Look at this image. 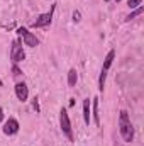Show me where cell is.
I'll list each match as a JSON object with an SVG mask.
<instances>
[{
    "instance_id": "obj_1",
    "label": "cell",
    "mask_w": 144,
    "mask_h": 146,
    "mask_svg": "<svg viewBox=\"0 0 144 146\" xmlns=\"http://www.w3.org/2000/svg\"><path fill=\"white\" fill-rule=\"evenodd\" d=\"M119 131H120V136L126 143H131L134 139V127H132V122L129 119V114L127 110H120V115H119Z\"/></svg>"
},
{
    "instance_id": "obj_2",
    "label": "cell",
    "mask_w": 144,
    "mask_h": 146,
    "mask_svg": "<svg viewBox=\"0 0 144 146\" xmlns=\"http://www.w3.org/2000/svg\"><path fill=\"white\" fill-rule=\"evenodd\" d=\"M114 58H115V51L110 49V51L107 53V56H105V61H104L102 72H100V76H98V88H100V90H104V87H105L107 72H108V68H110V65H112V61H114Z\"/></svg>"
},
{
    "instance_id": "obj_3",
    "label": "cell",
    "mask_w": 144,
    "mask_h": 146,
    "mask_svg": "<svg viewBox=\"0 0 144 146\" xmlns=\"http://www.w3.org/2000/svg\"><path fill=\"white\" fill-rule=\"evenodd\" d=\"M59 126H61L63 134H65L70 141H73L71 122H70V117H68V112H66V109H61V110H59Z\"/></svg>"
},
{
    "instance_id": "obj_4",
    "label": "cell",
    "mask_w": 144,
    "mask_h": 146,
    "mask_svg": "<svg viewBox=\"0 0 144 146\" xmlns=\"http://www.w3.org/2000/svg\"><path fill=\"white\" fill-rule=\"evenodd\" d=\"M24 58H26V53H24L22 42H20L19 39H15V41L12 42V49H10V60L14 61V65H17V63H20V61H24Z\"/></svg>"
},
{
    "instance_id": "obj_5",
    "label": "cell",
    "mask_w": 144,
    "mask_h": 146,
    "mask_svg": "<svg viewBox=\"0 0 144 146\" xmlns=\"http://www.w3.org/2000/svg\"><path fill=\"white\" fill-rule=\"evenodd\" d=\"M53 10H54V5L51 7V10L48 14H42V15L37 17L36 21L32 22V27H36V29H39V27H48L51 24V19H53Z\"/></svg>"
},
{
    "instance_id": "obj_6",
    "label": "cell",
    "mask_w": 144,
    "mask_h": 146,
    "mask_svg": "<svg viewBox=\"0 0 144 146\" xmlns=\"http://www.w3.org/2000/svg\"><path fill=\"white\" fill-rule=\"evenodd\" d=\"M20 36H22V39H24V44L26 46H29V48H34V46H37L39 44V39H37L32 33H29L26 27H20L19 31H17Z\"/></svg>"
},
{
    "instance_id": "obj_7",
    "label": "cell",
    "mask_w": 144,
    "mask_h": 146,
    "mask_svg": "<svg viewBox=\"0 0 144 146\" xmlns=\"http://www.w3.org/2000/svg\"><path fill=\"white\" fill-rule=\"evenodd\" d=\"M17 133H19V122H17L14 117H10V119L3 124V134L14 136V134H17Z\"/></svg>"
},
{
    "instance_id": "obj_8",
    "label": "cell",
    "mask_w": 144,
    "mask_h": 146,
    "mask_svg": "<svg viewBox=\"0 0 144 146\" xmlns=\"http://www.w3.org/2000/svg\"><path fill=\"white\" fill-rule=\"evenodd\" d=\"M15 95H17V99H19L20 102H26V100L29 99V90H27V85H26L24 82H19V83L15 85Z\"/></svg>"
},
{
    "instance_id": "obj_9",
    "label": "cell",
    "mask_w": 144,
    "mask_h": 146,
    "mask_svg": "<svg viewBox=\"0 0 144 146\" xmlns=\"http://www.w3.org/2000/svg\"><path fill=\"white\" fill-rule=\"evenodd\" d=\"M83 119H85V124L88 126L90 124V99L83 100Z\"/></svg>"
},
{
    "instance_id": "obj_10",
    "label": "cell",
    "mask_w": 144,
    "mask_h": 146,
    "mask_svg": "<svg viewBox=\"0 0 144 146\" xmlns=\"http://www.w3.org/2000/svg\"><path fill=\"white\" fill-rule=\"evenodd\" d=\"M93 121L97 126H100V114H98V97L93 99Z\"/></svg>"
},
{
    "instance_id": "obj_11",
    "label": "cell",
    "mask_w": 144,
    "mask_h": 146,
    "mask_svg": "<svg viewBox=\"0 0 144 146\" xmlns=\"http://www.w3.org/2000/svg\"><path fill=\"white\" fill-rule=\"evenodd\" d=\"M76 80H78L76 70H75V68H71V70L68 72V85H70V87H75V85H76Z\"/></svg>"
},
{
    "instance_id": "obj_12",
    "label": "cell",
    "mask_w": 144,
    "mask_h": 146,
    "mask_svg": "<svg viewBox=\"0 0 144 146\" xmlns=\"http://www.w3.org/2000/svg\"><path fill=\"white\" fill-rule=\"evenodd\" d=\"M143 10H144L143 7H137V9H136L134 12H131V14L127 15V19H126V21H132L134 17H137V15H141V14H143Z\"/></svg>"
},
{
    "instance_id": "obj_13",
    "label": "cell",
    "mask_w": 144,
    "mask_h": 146,
    "mask_svg": "<svg viewBox=\"0 0 144 146\" xmlns=\"http://www.w3.org/2000/svg\"><path fill=\"white\" fill-rule=\"evenodd\" d=\"M141 2H143V0H129V2H127V5H129L131 9H136V7H139V5H141Z\"/></svg>"
},
{
    "instance_id": "obj_14",
    "label": "cell",
    "mask_w": 144,
    "mask_h": 146,
    "mask_svg": "<svg viewBox=\"0 0 144 146\" xmlns=\"http://www.w3.org/2000/svg\"><path fill=\"white\" fill-rule=\"evenodd\" d=\"M80 19H81V14H80L78 10H75V12H73V21H75V22H80Z\"/></svg>"
},
{
    "instance_id": "obj_15",
    "label": "cell",
    "mask_w": 144,
    "mask_h": 146,
    "mask_svg": "<svg viewBox=\"0 0 144 146\" xmlns=\"http://www.w3.org/2000/svg\"><path fill=\"white\" fill-rule=\"evenodd\" d=\"M12 72H14V76H19V75H22V73H20V70L17 68V65H14V66H12Z\"/></svg>"
},
{
    "instance_id": "obj_16",
    "label": "cell",
    "mask_w": 144,
    "mask_h": 146,
    "mask_svg": "<svg viewBox=\"0 0 144 146\" xmlns=\"http://www.w3.org/2000/svg\"><path fill=\"white\" fill-rule=\"evenodd\" d=\"M32 106H34V109L36 110H39V107H37V99H34V104H32Z\"/></svg>"
},
{
    "instance_id": "obj_17",
    "label": "cell",
    "mask_w": 144,
    "mask_h": 146,
    "mask_svg": "<svg viewBox=\"0 0 144 146\" xmlns=\"http://www.w3.org/2000/svg\"><path fill=\"white\" fill-rule=\"evenodd\" d=\"M2 119H3V110H2V107H0V122H2Z\"/></svg>"
},
{
    "instance_id": "obj_18",
    "label": "cell",
    "mask_w": 144,
    "mask_h": 146,
    "mask_svg": "<svg viewBox=\"0 0 144 146\" xmlns=\"http://www.w3.org/2000/svg\"><path fill=\"white\" fill-rule=\"evenodd\" d=\"M115 2H120V0H115Z\"/></svg>"
}]
</instances>
